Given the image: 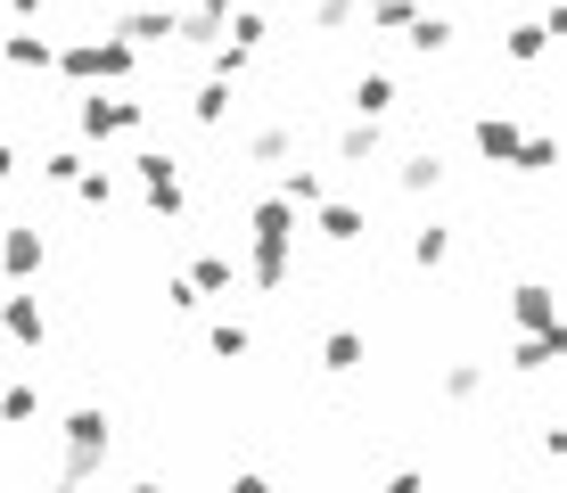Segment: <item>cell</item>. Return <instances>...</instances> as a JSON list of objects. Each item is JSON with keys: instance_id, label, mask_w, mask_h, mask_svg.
I'll list each match as a JSON object with an SVG mask.
<instances>
[{"instance_id": "1", "label": "cell", "mask_w": 567, "mask_h": 493, "mask_svg": "<svg viewBox=\"0 0 567 493\" xmlns=\"http://www.w3.org/2000/svg\"><path fill=\"white\" fill-rule=\"evenodd\" d=\"M297 239H305V214L280 206V197H247V288L256 296H280L288 288V264H297Z\"/></svg>"}, {"instance_id": "2", "label": "cell", "mask_w": 567, "mask_h": 493, "mask_svg": "<svg viewBox=\"0 0 567 493\" xmlns=\"http://www.w3.org/2000/svg\"><path fill=\"white\" fill-rule=\"evenodd\" d=\"M50 74H66V83H132V74H141V50H124L115 42V33H91V42H66L50 58Z\"/></svg>"}, {"instance_id": "3", "label": "cell", "mask_w": 567, "mask_h": 493, "mask_svg": "<svg viewBox=\"0 0 567 493\" xmlns=\"http://www.w3.org/2000/svg\"><path fill=\"white\" fill-rule=\"evenodd\" d=\"M132 173H141V206H148V223H173V214H189L182 165H173L165 148H141V156H132Z\"/></svg>"}, {"instance_id": "4", "label": "cell", "mask_w": 567, "mask_h": 493, "mask_svg": "<svg viewBox=\"0 0 567 493\" xmlns=\"http://www.w3.org/2000/svg\"><path fill=\"white\" fill-rule=\"evenodd\" d=\"M141 99H124V91H91L83 107H74V132L83 141H124V132H141Z\"/></svg>"}, {"instance_id": "5", "label": "cell", "mask_w": 567, "mask_h": 493, "mask_svg": "<svg viewBox=\"0 0 567 493\" xmlns=\"http://www.w3.org/2000/svg\"><path fill=\"white\" fill-rule=\"evenodd\" d=\"M42 264H50V230L42 223H9V230H0V280H9V288H33Z\"/></svg>"}, {"instance_id": "6", "label": "cell", "mask_w": 567, "mask_h": 493, "mask_svg": "<svg viewBox=\"0 0 567 493\" xmlns=\"http://www.w3.org/2000/svg\"><path fill=\"white\" fill-rule=\"evenodd\" d=\"M0 338H9L17 353H42V346H50V305H42V288H9V296H0Z\"/></svg>"}, {"instance_id": "7", "label": "cell", "mask_w": 567, "mask_h": 493, "mask_svg": "<svg viewBox=\"0 0 567 493\" xmlns=\"http://www.w3.org/2000/svg\"><path fill=\"white\" fill-rule=\"evenodd\" d=\"M312 230H321L329 247H362L370 239V206H354V197H321V206H312Z\"/></svg>"}, {"instance_id": "8", "label": "cell", "mask_w": 567, "mask_h": 493, "mask_svg": "<svg viewBox=\"0 0 567 493\" xmlns=\"http://www.w3.org/2000/svg\"><path fill=\"white\" fill-rule=\"evenodd\" d=\"M115 42H124V50H156V42H173V0H148V9H124V17H115Z\"/></svg>"}, {"instance_id": "9", "label": "cell", "mask_w": 567, "mask_h": 493, "mask_svg": "<svg viewBox=\"0 0 567 493\" xmlns=\"http://www.w3.org/2000/svg\"><path fill=\"white\" fill-rule=\"evenodd\" d=\"M346 107H354V124H386V115L403 107V91H395V74L362 66V74H354V91H346Z\"/></svg>"}, {"instance_id": "10", "label": "cell", "mask_w": 567, "mask_h": 493, "mask_svg": "<svg viewBox=\"0 0 567 493\" xmlns=\"http://www.w3.org/2000/svg\"><path fill=\"white\" fill-rule=\"evenodd\" d=\"M511 321H518V338L559 329V288H551V280H518V288H511Z\"/></svg>"}, {"instance_id": "11", "label": "cell", "mask_w": 567, "mask_h": 493, "mask_svg": "<svg viewBox=\"0 0 567 493\" xmlns=\"http://www.w3.org/2000/svg\"><path fill=\"white\" fill-rule=\"evenodd\" d=\"M551 33H559V9H543V17H518V25L502 33V58L535 66V58H551Z\"/></svg>"}, {"instance_id": "12", "label": "cell", "mask_w": 567, "mask_h": 493, "mask_svg": "<svg viewBox=\"0 0 567 493\" xmlns=\"http://www.w3.org/2000/svg\"><path fill=\"white\" fill-rule=\"evenodd\" d=\"M66 452H115V420H107V403H83V411H66Z\"/></svg>"}, {"instance_id": "13", "label": "cell", "mask_w": 567, "mask_h": 493, "mask_svg": "<svg viewBox=\"0 0 567 493\" xmlns=\"http://www.w3.org/2000/svg\"><path fill=\"white\" fill-rule=\"evenodd\" d=\"M468 141H477V156H485V165H518L526 124H518V115H477V132H468Z\"/></svg>"}, {"instance_id": "14", "label": "cell", "mask_w": 567, "mask_h": 493, "mask_svg": "<svg viewBox=\"0 0 567 493\" xmlns=\"http://www.w3.org/2000/svg\"><path fill=\"white\" fill-rule=\"evenodd\" d=\"M239 156H247V165H271V173L297 165V124H256V132L239 141Z\"/></svg>"}, {"instance_id": "15", "label": "cell", "mask_w": 567, "mask_h": 493, "mask_svg": "<svg viewBox=\"0 0 567 493\" xmlns=\"http://www.w3.org/2000/svg\"><path fill=\"white\" fill-rule=\"evenodd\" d=\"M271 197H280V206H297V214H312V206L329 197V182H321V165H305V156H297V165H280Z\"/></svg>"}, {"instance_id": "16", "label": "cell", "mask_w": 567, "mask_h": 493, "mask_svg": "<svg viewBox=\"0 0 567 493\" xmlns=\"http://www.w3.org/2000/svg\"><path fill=\"white\" fill-rule=\"evenodd\" d=\"M559 353H567V321H559V329H535V338H518V346H511V370H518V379H543Z\"/></svg>"}, {"instance_id": "17", "label": "cell", "mask_w": 567, "mask_h": 493, "mask_svg": "<svg viewBox=\"0 0 567 493\" xmlns=\"http://www.w3.org/2000/svg\"><path fill=\"white\" fill-rule=\"evenodd\" d=\"M321 370H329V379L370 370V338H362V329H329V338H321Z\"/></svg>"}, {"instance_id": "18", "label": "cell", "mask_w": 567, "mask_h": 493, "mask_svg": "<svg viewBox=\"0 0 567 493\" xmlns=\"http://www.w3.org/2000/svg\"><path fill=\"white\" fill-rule=\"evenodd\" d=\"M50 58H58V42H42V33H0V66H17V74H50Z\"/></svg>"}, {"instance_id": "19", "label": "cell", "mask_w": 567, "mask_h": 493, "mask_svg": "<svg viewBox=\"0 0 567 493\" xmlns=\"http://www.w3.org/2000/svg\"><path fill=\"white\" fill-rule=\"evenodd\" d=\"M485 387H494V370H485V362H444V370H436V394H444V403H477Z\"/></svg>"}, {"instance_id": "20", "label": "cell", "mask_w": 567, "mask_h": 493, "mask_svg": "<svg viewBox=\"0 0 567 493\" xmlns=\"http://www.w3.org/2000/svg\"><path fill=\"white\" fill-rule=\"evenodd\" d=\"M386 156V124H338V165H379Z\"/></svg>"}, {"instance_id": "21", "label": "cell", "mask_w": 567, "mask_h": 493, "mask_svg": "<svg viewBox=\"0 0 567 493\" xmlns=\"http://www.w3.org/2000/svg\"><path fill=\"white\" fill-rule=\"evenodd\" d=\"M223 42H230V50H247V58H256V50L271 42V17L256 9V0H239V9H230V25H223Z\"/></svg>"}, {"instance_id": "22", "label": "cell", "mask_w": 567, "mask_h": 493, "mask_svg": "<svg viewBox=\"0 0 567 493\" xmlns=\"http://www.w3.org/2000/svg\"><path fill=\"white\" fill-rule=\"evenodd\" d=\"M403 42H412L420 58H444V50H453V17H444V9H420L412 25H403Z\"/></svg>"}, {"instance_id": "23", "label": "cell", "mask_w": 567, "mask_h": 493, "mask_svg": "<svg viewBox=\"0 0 567 493\" xmlns=\"http://www.w3.org/2000/svg\"><path fill=\"white\" fill-rule=\"evenodd\" d=\"M395 182L412 189V197L444 189V156H436V148H412V156H395Z\"/></svg>"}, {"instance_id": "24", "label": "cell", "mask_w": 567, "mask_h": 493, "mask_svg": "<svg viewBox=\"0 0 567 493\" xmlns=\"http://www.w3.org/2000/svg\"><path fill=\"white\" fill-rule=\"evenodd\" d=\"M33 420H42V379L0 387V428H33Z\"/></svg>"}, {"instance_id": "25", "label": "cell", "mask_w": 567, "mask_h": 493, "mask_svg": "<svg viewBox=\"0 0 567 493\" xmlns=\"http://www.w3.org/2000/svg\"><path fill=\"white\" fill-rule=\"evenodd\" d=\"M206 353H214V362H247V353H256V329H247V321H214Z\"/></svg>"}, {"instance_id": "26", "label": "cell", "mask_w": 567, "mask_h": 493, "mask_svg": "<svg viewBox=\"0 0 567 493\" xmlns=\"http://www.w3.org/2000/svg\"><path fill=\"white\" fill-rule=\"evenodd\" d=\"M182 280L198 288V296H223V288H239V264H230V255H198V264H189Z\"/></svg>"}, {"instance_id": "27", "label": "cell", "mask_w": 567, "mask_h": 493, "mask_svg": "<svg viewBox=\"0 0 567 493\" xmlns=\"http://www.w3.org/2000/svg\"><path fill=\"white\" fill-rule=\"evenodd\" d=\"M230 107H239V91L214 83V74H206L198 91H189V115H198V124H230Z\"/></svg>"}, {"instance_id": "28", "label": "cell", "mask_w": 567, "mask_h": 493, "mask_svg": "<svg viewBox=\"0 0 567 493\" xmlns=\"http://www.w3.org/2000/svg\"><path fill=\"white\" fill-rule=\"evenodd\" d=\"M412 264H420V271L453 264V223H420V230H412Z\"/></svg>"}, {"instance_id": "29", "label": "cell", "mask_w": 567, "mask_h": 493, "mask_svg": "<svg viewBox=\"0 0 567 493\" xmlns=\"http://www.w3.org/2000/svg\"><path fill=\"white\" fill-rule=\"evenodd\" d=\"M420 17V0H362V25L370 33H403Z\"/></svg>"}, {"instance_id": "30", "label": "cell", "mask_w": 567, "mask_h": 493, "mask_svg": "<svg viewBox=\"0 0 567 493\" xmlns=\"http://www.w3.org/2000/svg\"><path fill=\"white\" fill-rule=\"evenodd\" d=\"M83 173H91V156H83V148H50V156H42V182H58V189H74Z\"/></svg>"}, {"instance_id": "31", "label": "cell", "mask_w": 567, "mask_h": 493, "mask_svg": "<svg viewBox=\"0 0 567 493\" xmlns=\"http://www.w3.org/2000/svg\"><path fill=\"white\" fill-rule=\"evenodd\" d=\"M362 25V0H312V33H346Z\"/></svg>"}, {"instance_id": "32", "label": "cell", "mask_w": 567, "mask_h": 493, "mask_svg": "<svg viewBox=\"0 0 567 493\" xmlns=\"http://www.w3.org/2000/svg\"><path fill=\"white\" fill-rule=\"evenodd\" d=\"M559 165V141H551V132H526V141H518V173H551Z\"/></svg>"}, {"instance_id": "33", "label": "cell", "mask_w": 567, "mask_h": 493, "mask_svg": "<svg viewBox=\"0 0 567 493\" xmlns=\"http://www.w3.org/2000/svg\"><path fill=\"white\" fill-rule=\"evenodd\" d=\"M74 197H83V206H115V173H107V165H91L83 182H74Z\"/></svg>"}, {"instance_id": "34", "label": "cell", "mask_w": 567, "mask_h": 493, "mask_svg": "<svg viewBox=\"0 0 567 493\" xmlns=\"http://www.w3.org/2000/svg\"><path fill=\"white\" fill-rule=\"evenodd\" d=\"M379 493H427V469H395V477H386Z\"/></svg>"}, {"instance_id": "35", "label": "cell", "mask_w": 567, "mask_h": 493, "mask_svg": "<svg viewBox=\"0 0 567 493\" xmlns=\"http://www.w3.org/2000/svg\"><path fill=\"white\" fill-rule=\"evenodd\" d=\"M223 493H280V485H271V477H264V469H239V477H230Z\"/></svg>"}, {"instance_id": "36", "label": "cell", "mask_w": 567, "mask_h": 493, "mask_svg": "<svg viewBox=\"0 0 567 493\" xmlns=\"http://www.w3.org/2000/svg\"><path fill=\"white\" fill-rule=\"evenodd\" d=\"M9 9V25H25V17H42V0H0Z\"/></svg>"}, {"instance_id": "37", "label": "cell", "mask_w": 567, "mask_h": 493, "mask_svg": "<svg viewBox=\"0 0 567 493\" xmlns=\"http://www.w3.org/2000/svg\"><path fill=\"white\" fill-rule=\"evenodd\" d=\"M17 182V156H9V141H0V189H9Z\"/></svg>"}, {"instance_id": "38", "label": "cell", "mask_w": 567, "mask_h": 493, "mask_svg": "<svg viewBox=\"0 0 567 493\" xmlns=\"http://www.w3.org/2000/svg\"><path fill=\"white\" fill-rule=\"evenodd\" d=\"M124 493H165V485H156V477H132V485H124Z\"/></svg>"}, {"instance_id": "39", "label": "cell", "mask_w": 567, "mask_h": 493, "mask_svg": "<svg viewBox=\"0 0 567 493\" xmlns=\"http://www.w3.org/2000/svg\"><path fill=\"white\" fill-rule=\"evenodd\" d=\"M0 33H9V9H0Z\"/></svg>"}]
</instances>
